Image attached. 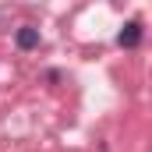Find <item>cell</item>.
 I'll return each instance as SVG.
<instances>
[{
  "label": "cell",
  "instance_id": "cell-1",
  "mask_svg": "<svg viewBox=\"0 0 152 152\" xmlns=\"http://www.w3.org/2000/svg\"><path fill=\"white\" fill-rule=\"evenodd\" d=\"M142 39H145V25H142V18H131V21H124V28L117 32V46H124V50H138Z\"/></svg>",
  "mask_w": 152,
  "mask_h": 152
},
{
  "label": "cell",
  "instance_id": "cell-2",
  "mask_svg": "<svg viewBox=\"0 0 152 152\" xmlns=\"http://www.w3.org/2000/svg\"><path fill=\"white\" fill-rule=\"evenodd\" d=\"M14 42H18V50H36L39 46V28L36 25H21L18 36H14Z\"/></svg>",
  "mask_w": 152,
  "mask_h": 152
}]
</instances>
